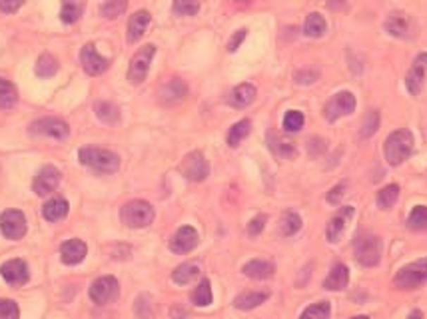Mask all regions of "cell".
<instances>
[{
  "label": "cell",
  "instance_id": "cell-50",
  "mask_svg": "<svg viewBox=\"0 0 427 319\" xmlns=\"http://www.w3.org/2000/svg\"><path fill=\"white\" fill-rule=\"evenodd\" d=\"M328 6L332 11H342V8H345V0H328Z\"/></svg>",
  "mask_w": 427,
  "mask_h": 319
},
{
  "label": "cell",
  "instance_id": "cell-45",
  "mask_svg": "<svg viewBox=\"0 0 427 319\" xmlns=\"http://www.w3.org/2000/svg\"><path fill=\"white\" fill-rule=\"evenodd\" d=\"M345 192H347V182H340L338 186H333L330 192H328V196H326V200L328 204H332V206H338L342 198L345 196Z\"/></svg>",
  "mask_w": 427,
  "mask_h": 319
},
{
  "label": "cell",
  "instance_id": "cell-10",
  "mask_svg": "<svg viewBox=\"0 0 427 319\" xmlns=\"http://www.w3.org/2000/svg\"><path fill=\"white\" fill-rule=\"evenodd\" d=\"M30 134L54 138V140H64V138H68L70 128L64 120L60 118H40L30 124Z\"/></svg>",
  "mask_w": 427,
  "mask_h": 319
},
{
  "label": "cell",
  "instance_id": "cell-52",
  "mask_svg": "<svg viewBox=\"0 0 427 319\" xmlns=\"http://www.w3.org/2000/svg\"><path fill=\"white\" fill-rule=\"evenodd\" d=\"M349 319H369L368 315H354V318H349Z\"/></svg>",
  "mask_w": 427,
  "mask_h": 319
},
{
  "label": "cell",
  "instance_id": "cell-14",
  "mask_svg": "<svg viewBox=\"0 0 427 319\" xmlns=\"http://www.w3.org/2000/svg\"><path fill=\"white\" fill-rule=\"evenodd\" d=\"M352 218H354V206H345L328 222L326 237H328L330 244H340V239L345 234V227H347Z\"/></svg>",
  "mask_w": 427,
  "mask_h": 319
},
{
  "label": "cell",
  "instance_id": "cell-42",
  "mask_svg": "<svg viewBox=\"0 0 427 319\" xmlns=\"http://www.w3.org/2000/svg\"><path fill=\"white\" fill-rule=\"evenodd\" d=\"M304 114L299 110H290L284 116V130L285 132H299L304 128Z\"/></svg>",
  "mask_w": 427,
  "mask_h": 319
},
{
  "label": "cell",
  "instance_id": "cell-21",
  "mask_svg": "<svg viewBox=\"0 0 427 319\" xmlns=\"http://www.w3.org/2000/svg\"><path fill=\"white\" fill-rule=\"evenodd\" d=\"M150 20H152V16H150L148 11L134 12L130 16V20H128V42H138L144 36V32H146Z\"/></svg>",
  "mask_w": 427,
  "mask_h": 319
},
{
  "label": "cell",
  "instance_id": "cell-34",
  "mask_svg": "<svg viewBox=\"0 0 427 319\" xmlns=\"http://www.w3.org/2000/svg\"><path fill=\"white\" fill-rule=\"evenodd\" d=\"M58 72V60L54 58L52 54H42L40 58L36 60V74L40 78H52Z\"/></svg>",
  "mask_w": 427,
  "mask_h": 319
},
{
  "label": "cell",
  "instance_id": "cell-3",
  "mask_svg": "<svg viewBox=\"0 0 427 319\" xmlns=\"http://www.w3.org/2000/svg\"><path fill=\"white\" fill-rule=\"evenodd\" d=\"M427 284V258L404 265L393 277V287L400 292H416Z\"/></svg>",
  "mask_w": 427,
  "mask_h": 319
},
{
  "label": "cell",
  "instance_id": "cell-11",
  "mask_svg": "<svg viewBox=\"0 0 427 319\" xmlns=\"http://www.w3.org/2000/svg\"><path fill=\"white\" fill-rule=\"evenodd\" d=\"M0 232L6 239H23L26 236V218L20 210H6L0 215Z\"/></svg>",
  "mask_w": 427,
  "mask_h": 319
},
{
  "label": "cell",
  "instance_id": "cell-48",
  "mask_svg": "<svg viewBox=\"0 0 427 319\" xmlns=\"http://www.w3.org/2000/svg\"><path fill=\"white\" fill-rule=\"evenodd\" d=\"M318 70H302V72H297L296 74V82L299 84H311V82H316L318 80Z\"/></svg>",
  "mask_w": 427,
  "mask_h": 319
},
{
  "label": "cell",
  "instance_id": "cell-36",
  "mask_svg": "<svg viewBox=\"0 0 427 319\" xmlns=\"http://www.w3.org/2000/svg\"><path fill=\"white\" fill-rule=\"evenodd\" d=\"M380 128V112L378 110H369L368 114L364 116V122H361V128H359V138L361 140H368L371 138L376 132Z\"/></svg>",
  "mask_w": 427,
  "mask_h": 319
},
{
  "label": "cell",
  "instance_id": "cell-47",
  "mask_svg": "<svg viewBox=\"0 0 427 319\" xmlns=\"http://www.w3.org/2000/svg\"><path fill=\"white\" fill-rule=\"evenodd\" d=\"M26 0H0V12L4 14H12L23 6Z\"/></svg>",
  "mask_w": 427,
  "mask_h": 319
},
{
  "label": "cell",
  "instance_id": "cell-19",
  "mask_svg": "<svg viewBox=\"0 0 427 319\" xmlns=\"http://www.w3.org/2000/svg\"><path fill=\"white\" fill-rule=\"evenodd\" d=\"M186 94H188V86L182 82L180 78H172L160 88V102L164 106H174V104L182 102L186 98Z\"/></svg>",
  "mask_w": 427,
  "mask_h": 319
},
{
  "label": "cell",
  "instance_id": "cell-33",
  "mask_svg": "<svg viewBox=\"0 0 427 319\" xmlns=\"http://www.w3.org/2000/svg\"><path fill=\"white\" fill-rule=\"evenodd\" d=\"M397 200H400V186L397 184H390V186H385L378 192V206L381 210H392Z\"/></svg>",
  "mask_w": 427,
  "mask_h": 319
},
{
  "label": "cell",
  "instance_id": "cell-49",
  "mask_svg": "<svg viewBox=\"0 0 427 319\" xmlns=\"http://www.w3.org/2000/svg\"><path fill=\"white\" fill-rule=\"evenodd\" d=\"M246 32H248V30L242 28V30H237L236 35L230 38V42H228V50H230V52H236L237 48H240V44H242L244 38H246Z\"/></svg>",
  "mask_w": 427,
  "mask_h": 319
},
{
  "label": "cell",
  "instance_id": "cell-17",
  "mask_svg": "<svg viewBox=\"0 0 427 319\" xmlns=\"http://www.w3.org/2000/svg\"><path fill=\"white\" fill-rule=\"evenodd\" d=\"M0 275L4 277V282H6V284L18 287V285H24L26 282H28L30 272H28L26 261L11 260V261H6V263H2V268H0Z\"/></svg>",
  "mask_w": 427,
  "mask_h": 319
},
{
  "label": "cell",
  "instance_id": "cell-6",
  "mask_svg": "<svg viewBox=\"0 0 427 319\" xmlns=\"http://www.w3.org/2000/svg\"><path fill=\"white\" fill-rule=\"evenodd\" d=\"M90 299L94 301L96 306H108L112 301L118 299L120 285L118 280L114 275H102L90 285Z\"/></svg>",
  "mask_w": 427,
  "mask_h": 319
},
{
  "label": "cell",
  "instance_id": "cell-5",
  "mask_svg": "<svg viewBox=\"0 0 427 319\" xmlns=\"http://www.w3.org/2000/svg\"><path fill=\"white\" fill-rule=\"evenodd\" d=\"M381 251H383V244L378 236L373 234H364L357 237L356 248V261L364 268H376L381 260Z\"/></svg>",
  "mask_w": 427,
  "mask_h": 319
},
{
  "label": "cell",
  "instance_id": "cell-44",
  "mask_svg": "<svg viewBox=\"0 0 427 319\" xmlns=\"http://www.w3.org/2000/svg\"><path fill=\"white\" fill-rule=\"evenodd\" d=\"M20 309L12 299H0V319H18Z\"/></svg>",
  "mask_w": 427,
  "mask_h": 319
},
{
  "label": "cell",
  "instance_id": "cell-8",
  "mask_svg": "<svg viewBox=\"0 0 427 319\" xmlns=\"http://www.w3.org/2000/svg\"><path fill=\"white\" fill-rule=\"evenodd\" d=\"M354 110H356V96L352 92H338L323 108V116L328 122H335L344 116H349Z\"/></svg>",
  "mask_w": 427,
  "mask_h": 319
},
{
  "label": "cell",
  "instance_id": "cell-25",
  "mask_svg": "<svg viewBox=\"0 0 427 319\" xmlns=\"http://www.w3.org/2000/svg\"><path fill=\"white\" fill-rule=\"evenodd\" d=\"M268 146H270V150H272L278 158H294V156H296V146H294V142L285 140V138H282V136L276 134V132H270V134H268Z\"/></svg>",
  "mask_w": 427,
  "mask_h": 319
},
{
  "label": "cell",
  "instance_id": "cell-43",
  "mask_svg": "<svg viewBox=\"0 0 427 319\" xmlns=\"http://www.w3.org/2000/svg\"><path fill=\"white\" fill-rule=\"evenodd\" d=\"M172 8L180 16H194L200 11V0H174Z\"/></svg>",
  "mask_w": 427,
  "mask_h": 319
},
{
  "label": "cell",
  "instance_id": "cell-51",
  "mask_svg": "<svg viewBox=\"0 0 427 319\" xmlns=\"http://www.w3.org/2000/svg\"><path fill=\"white\" fill-rule=\"evenodd\" d=\"M407 319H423V313H421L419 309H414V311L407 315Z\"/></svg>",
  "mask_w": 427,
  "mask_h": 319
},
{
  "label": "cell",
  "instance_id": "cell-38",
  "mask_svg": "<svg viewBox=\"0 0 427 319\" xmlns=\"http://www.w3.org/2000/svg\"><path fill=\"white\" fill-rule=\"evenodd\" d=\"M96 116L102 120L104 124H116L120 120V110L112 102H98L94 106Z\"/></svg>",
  "mask_w": 427,
  "mask_h": 319
},
{
  "label": "cell",
  "instance_id": "cell-29",
  "mask_svg": "<svg viewBox=\"0 0 427 319\" xmlns=\"http://www.w3.org/2000/svg\"><path fill=\"white\" fill-rule=\"evenodd\" d=\"M16 102H18L16 86L6 78H0V110H11Z\"/></svg>",
  "mask_w": 427,
  "mask_h": 319
},
{
  "label": "cell",
  "instance_id": "cell-30",
  "mask_svg": "<svg viewBox=\"0 0 427 319\" xmlns=\"http://www.w3.org/2000/svg\"><path fill=\"white\" fill-rule=\"evenodd\" d=\"M299 230H302V218H299V213L292 212V210L284 212L282 220H280V232H282V236H294Z\"/></svg>",
  "mask_w": 427,
  "mask_h": 319
},
{
  "label": "cell",
  "instance_id": "cell-22",
  "mask_svg": "<svg viewBox=\"0 0 427 319\" xmlns=\"http://www.w3.org/2000/svg\"><path fill=\"white\" fill-rule=\"evenodd\" d=\"M347 284H349V270H347V265H344V263H335L333 270L330 272V275L326 277L323 287H326L328 292H342V289L347 287Z\"/></svg>",
  "mask_w": 427,
  "mask_h": 319
},
{
  "label": "cell",
  "instance_id": "cell-20",
  "mask_svg": "<svg viewBox=\"0 0 427 319\" xmlns=\"http://www.w3.org/2000/svg\"><path fill=\"white\" fill-rule=\"evenodd\" d=\"M86 244H84L82 239H68V242H64L62 244V248H60V258L62 261L66 263V265H76V263H80V261L86 258Z\"/></svg>",
  "mask_w": 427,
  "mask_h": 319
},
{
  "label": "cell",
  "instance_id": "cell-37",
  "mask_svg": "<svg viewBox=\"0 0 427 319\" xmlns=\"http://www.w3.org/2000/svg\"><path fill=\"white\" fill-rule=\"evenodd\" d=\"M249 130H252V122H249V120H240V122H236V124L230 128V132H228V144H230L232 148L240 146V142L248 136Z\"/></svg>",
  "mask_w": 427,
  "mask_h": 319
},
{
  "label": "cell",
  "instance_id": "cell-13",
  "mask_svg": "<svg viewBox=\"0 0 427 319\" xmlns=\"http://www.w3.org/2000/svg\"><path fill=\"white\" fill-rule=\"evenodd\" d=\"M426 78H427V52H421V54L414 60L411 68H409L407 76H405V86H407L409 94L414 96L419 94L421 88H423V84H426Z\"/></svg>",
  "mask_w": 427,
  "mask_h": 319
},
{
  "label": "cell",
  "instance_id": "cell-7",
  "mask_svg": "<svg viewBox=\"0 0 427 319\" xmlns=\"http://www.w3.org/2000/svg\"><path fill=\"white\" fill-rule=\"evenodd\" d=\"M154 54H156L154 44H146V46L140 48V50L132 56L130 68H128V80H130L132 84H140L146 80Z\"/></svg>",
  "mask_w": 427,
  "mask_h": 319
},
{
  "label": "cell",
  "instance_id": "cell-40",
  "mask_svg": "<svg viewBox=\"0 0 427 319\" xmlns=\"http://www.w3.org/2000/svg\"><path fill=\"white\" fill-rule=\"evenodd\" d=\"M330 315H332V306L328 301H320L304 309L299 319H330Z\"/></svg>",
  "mask_w": 427,
  "mask_h": 319
},
{
  "label": "cell",
  "instance_id": "cell-9",
  "mask_svg": "<svg viewBox=\"0 0 427 319\" xmlns=\"http://www.w3.org/2000/svg\"><path fill=\"white\" fill-rule=\"evenodd\" d=\"M180 172H182V176L186 177V180H190V182H204L208 177V174H210V164L204 158L202 152H190L182 160Z\"/></svg>",
  "mask_w": 427,
  "mask_h": 319
},
{
  "label": "cell",
  "instance_id": "cell-26",
  "mask_svg": "<svg viewBox=\"0 0 427 319\" xmlns=\"http://www.w3.org/2000/svg\"><path fill=\"white\" fill-rule=\"evenodd\" d=\"M42 215L48 222H60L68 215V201L64 198H52L44 204L42 208Z\"/></svg>",
  "mask_w": 427,
  "mask_h": 319
},
{
  "label": "cell",
  "instance_id": "cell-32",
  "mask_svg": "<svg viewBox=\"0 0 427 319\" xmlns=\"http://www.w3.org/2000/svg\"><path fill=\"white\" fill-rule=\"evenodd\" d=\"M82 14V0H62L60 18L64 24H74Z\"/></svg>",
  "mask_w": 427,
  "mask_h": 319
},
{
  "label": "cell",
  "instance_id": "cell-41",
  "mask_svg": "<svg viewBox=\"0 0 427 319\" xmlns=\"http://www.w3.org/2000/svg\"><path fill=\"white\" fill-rule=\"evenodd\" d=\"M128 8V0H104L102 4V16L104 18H118L120 14H124Z\"/></svg>",
  "mask_w": 427,
  "mask_h": 319
},
{
  "label": "cell",
  "instance_id": "cell-35",
  "mask_svg": "<svg viewBox=\"0 0 427 319\" xmlns=\"http://www.w3.org/2000/svg\"><path fill=\"white\" fill-rule=\"evenodd\" d=\"M192 301H194V306H198V308H208L210 304L214 301L212 296V285L208 280H202L198 287L194 289V294H192Z\"/></svg>",
  "mask_w": 427,
  "mask_h": 319
},
{
  "label": "cell",
  "instance_id": "cell-16",
  "mask_svg": "<svg viewBox=\"0 0 427 319\" xmlns=\"http://www.w3.org/2000/svg\"><path fill=\"white\" fill-rule=\"evenodd\" d=\"M60 184V172L58 168L54 165H44L38 174H36L35 182H32V189L38 196H48L54 189L58 188Z\"/></svg>",
  "mask_w": 427,
  "mask_h": 319
},
{
  "label": "cell",
  "instance_id": "cell-28",
  "mask_svg": "<svg viewBox=\"0 0 427 319\" xmlns=\"http://www.w3.org/2000/svg\"><path fill=\"white\" fill-rule=\"evenodd\" d=\"M200 277V265L198 263H182L172 272V282L178 285H188Z\"/></svg>",
  "mask_w": 427,
  "mask_h": 319
},
{
  "label": "cell",
  "instance_id": "cell-24",
  "mask_svg": "<svg viewBox=\"0 0 427 319\" xmlns=\"http://www.w3.org/2000/svg\"><path fill=\"white\" fill-rule=\"evenodd\" d=\"M270 297V292H244L234 299V306L237 309H244V311H249V309L260 308L261 304H266V299Z\"/></svg>",
  "mask_w": 427,
  "mask_h": 319
},
{
  "label": "cell",
  "instance_id": "cell-15",
  "mask_svg": "<svg viewBox=\"0 0 427 319\" xmlns=\"http://www.w3.org/2000/svg\"><path fill=\"white\" fill-rule=\"evenodd\" d=\"M200 236L192 225H182L178 232L170 239V249L174 254H190L192 249L198 248Z\"/></svg>",
  "mask_w": 427,
  "mask_h": 319
},
{
  "label": "cell",
  "instance_id": "cell-1",
  "mask_svg": "<svg viewBox=\"0 0 427 319\" xmlns=\"http://www.w3.org/2000/svg\"><path fill=\"white\" fill-rule=\"evenodd\" d=\"M78 160H80V164L88 165L98 174H114L120 168L118 154H114L112 150H106V148H96V146L82 148L78 152Z\"/></svg>",
  "mask_w": 427,
  "mask_h": 319
},
{
  "label": "cell",
  "instance_id": "cell-46",
  "mask_svg": "<svg viewBox=\"0 0 427 319\" xmlns=\"http://www.w3.org/2000/svg\"><path fill=\"white\" fill-rule=\"evenodd\" d=\"M266 220H268L266 215H256L248 224L249 236H258V234H261V230H264V225H266Z\"/></svg>",
  "mask_w": 427,
  "mask_h": 319
},
{
  "label": "cell",
  "instance_id": "cell-31",
  "mask_svg": "<svg viewBox=\"0 0 427 319\" xmlns=\"http://www.w3.org/2000/svg\"><path fill=\"white\" fill-rule=\"evenodd\" d=\"M326 20H323V16L318 14V12H311L308 14V18H306V24H304V32L309 38H320V36L326 35Z\"/></svg>",
  "mask_w": 427,
  "mask_h": 319
},
{
  "label": "cell",
  "instance_id": "cell-18",
  "mask_svg": "<svg viewBox=\"0 0 427 319\" xmlns=\"http://www.w3.org/2000/svg\"><path fill=\"white\" fill-rule=\"evenodd\" d=\"M383 26H385L388 35L395 36V38H409L411 30H414V20L405 12H393V14L388 16V20H385Z\"/></svg>",
  "mask_w": 427,
  "mask_h": 319
},
{
  "label": "cell",
  "instance_id": "cell-12",
  "mask_svg": "<svg viewBox=\"0 0 427 319\" xmlns=\"http://www.w3.org/2000/svg\"><path fill=\"white\" fill-rule=\"evenodd\" d=\"M80 62H82V68L86 70V74L90 76H100L108 70L110 66V60L104 58L98 50H96L94 44H86V46L80 50Z\"/></svg>",
  "mask_w": 427,
  "mask_h": 319
},
{
  "label": "cell",
  "instance_id": "cell-2",
  "mask_svg": "<svg viewBox=\"0 0 427 319\" xmlns=\"http://www.w3.org/2000/svg\"><path fill=\"white\" fill-rule=\"evenodd\" d=\"M414 152V136L409 130L392 132L383 142V154L390 165L404 164Z\"/></svg>",
  "mask_w": 427,
  "mask_h": 319
},
{
  "label": "cell",
  "instance_id": "cell-23",
  "mask_svg": "<svg viewBox=\"0 0 427 319\" xmlns=\"http://www.w3.org/2000/svg\"><path fill=\"white\" fill-rule=\"evenodd\" d=\"M242 272H244V275L252 277V280H270V277H273V273H276V268H273L272 261L252 260L242 268Z\"/></svg>",
  "mask_w": 427,
  "mask_h": 319
},
{
  "label": "cell",
  "instance_id": "cell-4",
  "mask_svg": "<svg viewBox=\"0 0 427 319\" xmlns=\"http://www.w3.org/2000/svg\"><path fill=\"white\" fill-rule=\"evenodd\" d=\"M122 224L132 230H142L154 222V208L144 200H132L120 208Z\"/></svg>",
  "mask_w": 427,
  "mask_h": 319
},
{
  "label": "cell",
  "instance_id": "cell-27",
  "mask_svg": "<svg viewBox=\"0 0 427 319\" xmlns=\"http://www.w3.org/2000/svg\"><path fill=\"white\" fill-rule=\"evenodd\" d=\"M254 98H256V88L252 84H240L232 90L228 102L234 108H246L254 102Z\"/></svg>",
  "mask_w": 427,
  "mask_h": 319
},
{
  "label": "cell",
  "instance_id": "cell-39",
  "mask_svg": "<svg viewBox=\"0 0 427 319\" xmlns=\"http://www.w3.org/2000/svg\"><path fill=\"white\" fill-rule=\"evenodd\" d=\"M407 227L414 232H423L427 230V206H416L409 218H407Z\"/></svg>",
  "mask_w": 427,
  "mask_h": 319
}]
</instances>
